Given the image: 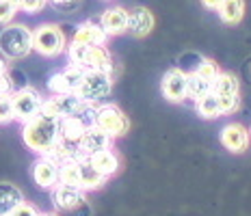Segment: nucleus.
I'll return each mask as SVG.
<instances>
[{
	"label": "nucleus",
	"instance_id": "1",
	"mask_svg": "<svg viewBox=\"0 0 251 216\" xmlns=\"http://www.w3.org/2000/svg\"><path fill=\"white\" fill-rule=\"evenodd\" d=\"M59 121L48 117H35L28 123H22V141L30 151L44 156L59 141Z\"/></svg>",
	"mask_w": 251,
	"mask_h": 216
},
{
	"label": "nucleus",
	"instance_id": "2",
	"mask_svg": "<svg viewBox=\"0 0 251 216\" xmlns=\"http://www.w3.org/2000/svg\"><path fill=\"white\" fill-rule=\"evenodd\" d=\"M67 54H70L72 65L82 67L85 72H106L115 78L113 73L115 63H113L111 52L106 50V46H85V44L72 41L67 46Z\"/></svg>",
	"mask_w": 251,
	"mask_h": 216
},
{
	"label": "nucleus",
	"instance_id": "3",
	"mask_svg": "<svg viewBox=\"0 0 251 216\" xmlns=\"http://www.w3.org/2000/svg\"><path fill=\"white\" fill-rule=\"evenodd\" d=\"M0 52L11 61L28 56L33 52V30L24 24H7L0 30Z\"/></svg>",
	"mask_w": 251,
	"mask_h": 216
},
{
	"label": "nucleus",
	"instance_id": "4",
	"mask_svg": "<svg viewBox=\"0 0 251 216\" xmlns=\"http://www.w3.org/2000/svg\"><path fill=\"white\" fill-rule=\"evenodd\" d=\"M67 48L65 33L56 24H41L33 30V50L41 56H59Z\"/></svg>",
	"mask_w": 251,
	"mask_h": 216
},
{
	"label": "nucleus",
	"instance_id": "5",
	"mask_svg": "<svg viewBox=\"0 0 251 216\" xmlns=\"http://www.w3.org/2000/svg\"><path fill=\"white\" fill-rule=\"evenodd\" d=\"M113 91V76L106 72H87L76 96L85 104H98Z\"/></svg>",
	"mask_w": 251,
	"mask_h": 216
},
{
	"label": "nucleus",
	"instance_id": "6",
	"mask_svg": "<svg viewBox=\"0 0 251 216\" xmlns=\"http://www.w3.org/2000/svg\"><path fill=\"white\" fill-rule=\"evenodd\" d=\"M96 128H100L108 136L117 139V136L128 134L130 121L117 104H100L96 108Z\"/></svg>",
	"mask_w": 251,
	"mask_h": 216
},
{
	"label": "nucleus",
	"instance_id": "7",
	"mask_svg": "<svg viewBox=\"0 0 251 216\" xmlns=\"http://www.w3.org/2000/svg\"><path fill=\"white\" fill-rule=\"evenodd\" d=\"M13 99V113H15V119L20 123H28L33 121L35 117H39V110H41V104H44V97L37 89L33 87H22L11 96Z\"/></svg>",
	"mask_w": 251,
	"mask_h": 216
},
{
	"label": "nucleus",
	"instance_id": "8",
	"mask_svg": "<svg viewBox=\"0 0 251 216\" xmlns=\"http://www.w3.org/2000/svg\"><path fill=\"white\" fill-rule=\"evenodd\" d=\"M85 70L78 65H67L65 70L56 72L50 76L48 89L52 96H63V93H78L82 80H85Z\"/></svg>",
	"mask_w": 251,
	"mask_h": 216
},
{
	"label": "nucleus",
	"instance_id": "9",
	"mask_svg": "<svg viewBox=\"0 0 251 216\" xmlns=\"http://www.w3.org/2000/svg\"><path fill=\"white\" fill-rule=\"evenodd\" d=\"M87 201V192L80 191L76 186H65V184H56L52 188V203L59 212H70L76 210L78 205H82Z\"/></svg>",
	"mask_w": 251,
	"mask_h": 216
},
{
	"label": "nucleus",
	"instance_id": "10",
	"mask_svg": "<svg viewBox=\"0 0 251 216\" xmlns=\"http://www.w3.org/2000/svg\"><path fill=\"white\" fill-rule=\"evenodd\" d=\"M113 136H108L104 130L100 128H87L82 139L78 141L80 143V149L85 156H91V154H98V151H104V149H113Z\"/></svg>",
	"mask_w": 251,
	"mask_h": 216
},
{
	"label": "nucleus",
	"instance_id": "11",
	"mask_svg": "<svg viewBox=\"0 0 251 216\" xmlns=\"http://www.w3.org/2000/svg\"><path fill=\"white\" fill-rule=\"evenodd\" d=\"M221 143L226 149H229L232 154H243L249 147V132L245 125L240 123H229L221 130Z\"/></svg>",
	"mask_w": 251,
	"mask_h": 216
},
{
	"label": "nucleus",
	"instance_id": "12",
	"mask_svg": "<svg viewBox=\"0 0 251 216\" xmlns=\"http://www.w3.org/2000/svg\"><path fill=\"white\" fill-rule=\"evenodd\" d=\"M163 96L169 102L186 99V73L182 70H169L163 76Z\"/></svg>",
	"mask_w": 251,
	"mask_h": 216
},
{
	"label": "nucleus",
	"instance_id": "13",
	"mask_svg": "<svg viewBox=\"0 0 251 216\" xmlns=\"http://www.w3.org/2000/svg\"><path fill=\"white\" fill-rule=\"evenodd\" d=\"M33 180L39 188H54L59 184V165L41 156L33 162Z\"/></svg>",
	"mask_w": 251,
	"mask_h": 216
},
{
	"label": "nucleus",
	"instance_id": "14",
	"mask_svg": "<svg viewBox=\"0 0 251 216\" xmlns=\"http://www.w3.org/2000/svg\"><path fill=\"white\" fill-rule=\"evenodd\" d=\"M87 160L91 162V167L96 168L102 177H106V180L117 175L119 168H122V160H119V156L115 154L113 149H104V151H98V154H91V156H87Z\"/></svg>",
	"mask_w": 251,
	"mask_h": 216
},
{
	"label": "nucleus",
	"instance_id": "15",
	"mask_svg": "<svg viewBox=\"0 0 251 216\" xmlns=\"http://www.w3.org/2000/svg\"><path fill=\"white\" fill-rule=\"evenodd\" d=\"M151 28H154V15H151L150 9L137 7L128 13V26H126V30L132 37H148L151 33Z\"/></svg>",
	"mask_w": 251,
	"mask_h": 216
},
{
	"label": "nucleus",
	"instance_id": "16",
	"mask_svg": "<svg viewBox=\"0 0 251 216\" xmlns=\"http://www.w3.org/2000/svg\"><path fill=\"white\" fill-rule=\"evenodd\" d=\"M72 41H76V44H85V46H106L108 35L102 30L100 24L85 22V24H80L76 28L74 39H72Z\"/></svg>",
	"mask_w": 251,
	"mask_h": 216
},
{
	"label": "nucleus",
	"instance_id": "17",
	"mask_svg": "<svg viewBox=\"0 0 251 216\" xmlns=\"http://www.w3.org/2000/svg\"><path fill=\"white\" fill-rule=\"evenodd\" d=\"M100 26L102 30L106 33L108 37L111 35H122L126 33V26H128V11L122 7H113L108 11H104L102 20H100Z\"/></svg>",
	"mask_w": 251,
	"mask_h": 216
},
{
	"label": "nucleus",
	"instance_id": "18",
	"mask_svg": "<svg viewBox=\"0 0 251 216\" xmlns=\"http://www.w3.org/2000/svg\"><path fill=\"white\" fill-rule=\"evenodd\" d=\"M20 203H24V192L15 184L0 182V216H9Z\"/></svg>",
	"mask_w": 251,
	"mask_h": 216
},
{
	"label": "nucleus",
	"instance_id": "19",
	"mask_svg": "<svg viewBox=\"0 0 251 216\" xmlns=\"http://www.w3.org/2000/svg\"><path fill=\"white\" fill-rule=\"evenodd\" d=\"M78 167H80V191H85V192L98 191V188H102L104 184H106V177H102L100 173L91 167V162H89L87 158H82V160L78 162Z\"/></svg>",
	"mask_w": 251,
	"mask_h": 216
},
{
	"label": "nucleus",
	"instance_id": "20",
	"mask_svg": "<svg viewBox=\"0 0 251 216\" xmlns=\"http://www.w3.org/2000/svg\"><path fill=\"white\" fill-rule=\"evenodd\" d=\"M238 78L227 72H219V76L212 80L210 91L219 97H236L238 96Z\"/></svg>",
	"mask_w": 251,
	"mask_h": 216
},
{
	"label": "nucleus",
	"instance_id": "21",
	"mask_svg": "<svg viewBox=\"0 0 251 216\" xmlns=\"http://www.w3.org/2000/svg\"><path fill=\"white\" fill-rule=\"evenodd\" d=\"M217 11L226 24H238L245 15V2L243 0H221Z\"/></svg>",
	"mask_w": 251,
	"mask_h": 216
},
{
	"label": "nucleus",
	"instance_id": "22",
	"mask_svg": "<svg viewBox=\"0 0 251 216\" xmlns=\"http://www.w3.org/2000/svg\"><path fill=\"white\" fill-rule=\"evenodd\" d=\"M210 89H212V84L208 80H203L200 73H195V72L186 73V97L200 102L203 96H208V93H210Z\"/></svg>",
	"mask_w": 251,
	"mask_h": 216
},
{
	"label": "nucleus",
	"instance_id": "23",
	"mask_svg": "<svg viewBox=\"0 0 251 216\" xmlns=\"http://www.w3.org/2000/svg\"><path fill=\"white\" fill-rule=\"evenodd\" d=\"M197 110L203 119H217L223 115V106H221V97L214 96L210 91L208 96H203L200 102H197Z\"/></svg>",
	"mask_w": 251,
	"mask_h": 216
},
{
	"label": "nucleus",
	"instance_id": "24",
	"mask_svg": "<svg viewBox=\"0 0 251 216\" xmlns=\"http://www.w3.org/2000/svg\"><path fill=\"white\" fill-rule=\"evenodd\" d=\"M78 162H80V160L61 162V165H59V184L80 188V167H78Z\"/></svg>",
	"mask_w": 251,
	"mask_h": 216
},
{
	"label": "nucleus",
	"instance_id": "25",
	"mask_svg": "<svg viewBox=\"0 0 251 216\" xmlns=\"http://www.w3.org/2000/svg\"><path fill=\"white\" fill-rule=\"evenodd\" d=\"M85 125L78 121L74 115L72 117H65V119H61L59 121V134H61V139H67V141H80L82 139V134H85Z\"/></svg>",
	"mask_w": 251,
	"mask_h": 216
},
{
	"label": "nucleus",
	"instance_id": "26",
	"mask_svg": "<svg viewBox=\"0 0 251 216\" xmlns=\"http://www.w3.org/2000/svg\"><path fill=\"white\" fill-rule=\"evenodd\" d=\"M11 121H15L13 99L11 96H0V125L11 123Z\"/></svg>",
	"mask_w": 251,
	"mask_h": 216
},
{
	"label": "nucleus",
	"instance_id": "27",
	"mask_svg": "<svg viewBox=\"0 0 251 216\" xmlns=\"http://www.w3.org/2000/svg\"><path fill=\"white\" fill-rule=\"evenodd\" d=\"M15 4L18 11H26V13H39L41 9L48 4V0H11Z\"/></svg>",
	"mask_w": 251,
	"mask_h": 216
},
{
	"label": "nucleus",
	"instance_id": "28",
	"mask_svg": "<svg viewBox=\"0 0 251 216\" xmlns=\"http://www.w3.org/2000/svg\"><path fill=\"white\" fill-rule=\"evenodd\" d=\"M195 73H200L203 80H208V82L212 84V80L219 76V67H217V63H214V61L206 59V61H201V63H200V67L195 70Z\"/></svg>",
	"mask_w": 251,
	"mask_h": 216
},
{
	"label": "nucleus",
	"instance_id": "29",
	"mask_svg": "<svg viewBox=\"0 0 251 216\" xmlns=\"http://www.w3.org/2000/svg\"><path fill=\"white\" fill-rule=\"evenodd\" d=\"M15 13H18V9H15V4L11 0H0V24H11Z\"/></svg>",
	"mask_w": 251,
	"mask_h": 216
},
{
	"label": "nucleus",
	"instance_id": "30",
	"mask_svg": "<svg viewBox=\"0 0 251 216\" xmlns=\"http://www.w3.org/2000/svg\"><path fill=\"white\" fill-rule=\"evenodd\" d=\"M52 7L56 9V11H63V13H72L76 11L78 7H80L82 0H48Z\"/></svg>",
	"mask_w": 251,
	"mask_h": 216
},
{
	"label": "nucleus",
	"instance_id": "31",
	"mask_svg": "<svg viewBox=\"0 0 251 216\" xmlns=\"http://www.w3.org/2000/svg\"><path fill=\"white\" fill-rule=\"evenodd\" d=\"M9 216H39V210L35 208V205H30V203L24 201V203H20Z\"/></svg>",
	"mask_w": 251,
	"mask_h": 216
},
{
	"label": "nucleus",
	"instance_id": "32",
	"mask_svg": "<svg viewBox=\"0 0 251 216\" xmlns=\"http://www.w3.org/2000/svg\"><path fill=\"white\" fill-rule=\"evenodd\" d=\"M201 4H203V7H208V9H219L221 0H201Z\"/></svg>",
	"mask_w": 251,
	"mask_h": 216
},
{
	"label": "nucleus",
	"instance_id": "33",
	"mask_svg": "<svg viewBox=\"0 0 251 216\" xmlns=\"http://www.w3.org/2000/svg\"><path fill=\"white\" fill-rule=\"evenodd\" d=\"M9 72V67H7V63H4L2 59H0V76H2V73H7Z\"/></svg>",
	"mask_w": 251,
	"mask_h": 216
},
{
	"label": "nucleus",
	"instance_id": "34",
	"mask_svg": "<svg viewBox=\"0 0 251 216\" xmlns=\"http://www.w3.org/2000/svg\"><path fill=\"white\" fill-rule=\"evenodd\" d=\"M245 73H247V78L251 80V59L247 61V65H245Z\"/></svg>",
	"mask_w": 251,
	"mask_h": 216
},
{
	"label": "nucleus",
	"instance_id": "35",
	"mask_svg": "<svg viewBox=\"0 0 251 216\" xmlns=\"http://www.w3.org/2000/svg\"><path fill=\"white\" fill-rule=\"evenodd\" d=\"M39 216H59V214H54V212H46V214H39Z\"/></svg>",
	"mask_w": 251,
	"mask_h": 216
}]
</instances>
